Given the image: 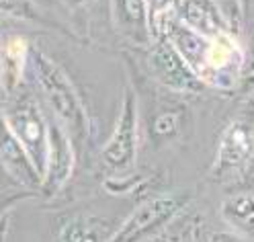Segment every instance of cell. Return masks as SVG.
I'll return each instance as SVG.
<instances>
[{
    "mask_svg": "<svg viewBox=\"0 0 254 242\" xmlns=\"http://www.w3.org/2000/svg\"><path fill=\"white\" fill-rule=\"evenodd\" d=\"M31 62H33L37 82L45 94L47 103H50L52 111L58 115L60 123L68 125L70 130L86 132L88 130L86 111L80 103V96H78L74 84L66 76V72L41 52H33V60Z\"/></svg>",
    "mask_w": 254,
    "mask_h": 242,
    "instance_id": "1",
    "label": "cell"
},
{
    "mask_svg": "<svg viewBox=\"0 0 254 242\" xmlns=\"http://www.w3.org/2000/svg\"><path fill=\"white\" fill-rule=\"evenodd\" d=\"M4 125L27 150L41 179H45L47 154H50V123L41 115L39 107L33 101L19 103L12 111L4 113Z\"/></svg>",
    "mask_w": 254,
    "mask_h": 242,
    "instance_id": "2",
    "label": "cell"
},
{
    "mask_svg": "<svg viewBox=\"0 0 254 242\" xmlns=\"http://www.w3.org/2000/svg\"><path fill=\"white\" fill-rule=\"evenodd\" d=\"M137 154V101L131 88L125 90L119 117L115 121L113 134L101 150V160L109 170H127L135 162Z\"/></svg>",
    "mask_w": 254,
    "mask_h": 242,
    "instance_id": "3",
    "label": "cell"
},
{
    "mask_svg": "<svg viewBox=\"0 0 254 242\" xmlns=\"http://www.w3.org/2000/svg\"><path fill=\"white\" fill-rule=\"evenodd\" d=\"M185 203L187 197L181 195H162L144 201L119 226L115 236L109 242H137L139 238L166 226L185 207Z\"/></svg>",
    "mask_w": 254,
    "mask_h": 242,
    "instance_id": "4",
    "label": "cell"
},
{
    "mask_svg": "<svg viewBox=\"0 0 254 242\" xmlns=\"http://www.w3.org/2000/svg\"><path fill=\"white\" fill-rule=\"evenodd\" d=\"M252 152H254V125L242 119L232 121L221 134L213 162V174L217 179H226L234 170L242 168L246 160H250Z\"/></svg>",
    "mask_w": 254,
    "mask_h": 242,
    "instance_id": "5",
    "label": "cell"
},
{
    "mask_svg": "<svg viewBox=\"0 0 254 242\" xmlns=\"http://www.w3.org/2000/svg\"><path fill=\"white\" fill-rule=\"evenodd\" d=\"M74 162L76 154L68 132L60 121L50 123V154H47V170L43 179V191H47V195H54L58 189L64 187L74 170Z\"/></svg>",
    "mask_w": 254,
    "mask_h": 242,
    "instance_id": "6",
    "label": "cell"
},
{
    "mask_svg": "<svg viewBox=\"0 0 254 242\" xmlns=\"http://www.w3.org/2000/svg\"><path fill=\"white\" fill-rule=\"evenodd\" d=\"M152 64L162 82L174 88H189L199 78L193 72V68L183 60V56L177 52L174 45L164 43L160 47H156V52L152 54Z\"/></svg>",
    "mask_w": 254,
    "mask_h": 242,
    "instance_id": "7",
    "label": "cell"
},
{
    "mask_svg": "<svg viewBox=\"0 0 254 242\" xmlns=\"http://www.w3.org/2000/svg\"><path fill=\"white\" fill-rule=\"evenodd\" d=\"M2 164L4 168L25 185H43V179L33 164V160L21 146V142L12 136V132L4 125L2 130Z\"/></svg>",
    "mask_w": 254,
    "mask_h": 242,
    "instance_id": "8",
    "label": "cell"
},
{
    "mask_svg": "<svg viewBox=\"0 0 254 242\" xmlns=\"http://www.w3.org/2000/svg\"><path fill=\"white\" fill-rule=\"evenodd\" d=\"M221 220L244 240H254V193H232L221 203Z\"/></svg>",
    "mask_w": 254,
    "mask_h": 242,
    "instance_id": "9",
    "label": "cell"
},
{
    "mask_svg": "<svg viewBox=\"0 0 254 242\" xmlns=\"http://www.w3.org/2000/svg\"><path fill=\"white\" fill-rule=\"evenodd\" d=\"M117 230L97 216H76L62 226L58 242H109Z\"/></svg>",
    "mask_w": 254,
    "mask_h": 242,
    "instance_id": "10",
    "label": "cell"
},
{
    "mask_svg": "<svg viewBox=\"0 0 254 242\" xmlns=\"http://www.w3.org/2000/svg\"><path fill=\"white\" fill-rule=\"evenodd\" d=\"M29 58V45L21 37H12L4 43L2 50V84L4 90L14 88L19 84V80L23 76V70L27 66Z\"/></svg>",
    "mask_w": 254,
    "mask_h": 242,
    "instance_id": "11",
    "label": "cell"
},
{
    "mask_svg": "<svg viewBox=\"0 0 254 242\" xmlns=\"http://www.w3.org/2000/svg\"><path fill=\"white\" fill-rule=\"evenodd\" d=\"M115 17L121 27L141 31V25L146 23L144 0H115Z\"/></svg>",
    "mask_w": 254,
    "mask_h": 242,
    "instance_id": "12",
    "label": "cell"
},
{
    "mask_svg": "<svg viewBox=\"0 0 254 242\" xmlns=\"http://www.w3.org/2000/svg\"><path fill=\"white\" fill-rule=\"evenodd\" d=\"M154 134L158 138H168V136H174L179 130V115L177 113H164L160 115L156 121H154Z\"/></svg>",
    "mask_w": 254,
    "mask_h": 242,
    "instance_id": "13",
    "label": "cell"
},
{
    "mask_svg": "<svg viewBox=\"0 0 254 242\" xmlns=\"http://www.w3.org/2000/svg\"><path fill=\"white\" fill-rule=\"evenodd\" d=\"M205 242H238V240L228 236V234H209Z\"/></svg>",
    "mask_w": 254,
    "mask_h": 242,
    "instance_id": "14",
    "label": "cell"
},
{
    "mask_svg": "<svg viewBox=\"0 0 254 242\" xmlns=\"http://www.w3.org/2000/svg\"><path fill=\"white\" fill-rule=\"evenodd\" d=\"M90 2H94V0H66V4L72 6V8H82V6L90 4Z\"/></svg>",
    "mask_w": 254,
    "mask_h": 242,
    "instance_id": "15",
    "label": "cell"
}]
</instances>
